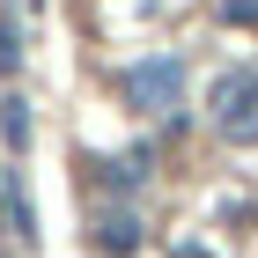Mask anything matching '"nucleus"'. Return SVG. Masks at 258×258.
I'll return each mask as SVG.
<instances>
[{
    "instance_id": "f257e3e1",
    "label": "nucleus",
    "mask_w": 258,
    "mask_h": 258,
    "mask_svg": "<svg viewBox=\"0 0 258 258\" xmlns=\"http://www.w3.org/2000/svg\"><path fill=\"white\" fill-rule=\"evenodd\" d=\"M207 111H214V133L229 140V148H258V67L221 74L214 96H207Z\"/></svg>"
},
{
    "instance_id": "f03ea898",
    "label": "nucleus",
    "mask_w": 258,
    "mask_h": 258,
    "mask_svg": "<svg viewBox=\"0 0 258 258\" xmlns=\"http://www.w3.org/2000/svg\"><path fill=\"white\" fill-rule=\"evenodd\" d=\"M125 103L148 111V118H177L184 111V59H170V52L140 59L133 74H125Z\"/></svg>"
},
{
    "instance_id": "7ed1b4c3",
    "label": "nucleus",
    "mask_w": 258,
    "mask_h": 258,
    "mask_svg": "<svg viewBox=\"0 0 258 258\" xmlns=\"http://www.w3.org/2000/svg\"><path fill=\"white\" fill-rule=\"evenodd\" d=\"M89 236H96V251H103V258H133L148 229H140V214H133V207H103V214L89 221Z\"/></svg>"
},
{
    "instance_id": "20e7f679",
    "label": "nucleus",
    "mask_w": 258,
    "mask_h": 258,
    "mask_svg": "<svg viewBox=\"0 0 258 258\" xmlns=\"http://www.w3.org/2000/svg\"><path fill=\"white\" fill-rule=\"evenodd\" d=\"M0 140H8V155H30V103L8 89V103H0Z\"/></svg>"
},
{
    "instance_id": "39448f33",
    "label": "nucleus",
    "mask_w": 258,
    "mask_h": 258,
    "mask_svg": "<svg viewBox=\"0 0 258 258\" xmlns=\"http://www.w3.org/2000/svg\"><path fill=\"white\" fill-rule=\"evenodd\" d=\"M0 74H8V81L22 74V22L8 15V8H0Z\"/></svg>"
},
{
    "instance_id": "423d86ee",
    "label": "nucleus",
    "mask_w": 258,
    "mask_h": 258,
    "mask_svg": "<svg viewBox=\"0 0 258 258\" xmlns=\"http://www.w3.org/2000/svg\"><path fill=\"white\" fill-rule=\"evenodd\" d=\"M221 15L243 22V30H258V0H221Z\"/></svg>"
},
{
    "instance_id": "0eeeda50",
    "label": "nucleus",
    "mask_w": 258,
    "mask_h": 258,
    "mask_svg": "<svg viewBox=\"0 0 258 258\" xmlns=\"http://www.w3.org/2000/svg\"><path fill=\"white\" fill-rule=\"evenodd\" d=\"M170 258H214V251H207V243H177Z\"/></svg>"
}]
</instances>
